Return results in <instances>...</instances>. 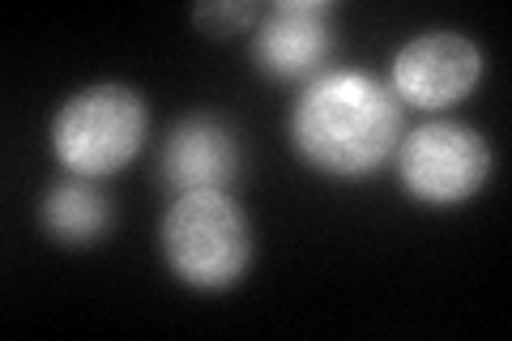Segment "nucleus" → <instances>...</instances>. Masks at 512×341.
<instances>
[{
    "instance_id": "f257e3e1",
    "label": "nucleus",
    "mask_w": 512,
    "mask_h": 341,
    "mask_svg": "<svg viewBox=\"0 0 512 341\" xmlns=\"http://www.w3.org/2000/svg\"><path fill=\"white\" fill-rule=\"evenodd\" d=\"M402 103L384 81L329 69L299 90L291 107V145L329 180H367L397 154Z\"/></svg>"
},
{
    "instance_id": "f03ea898",
    "label": "nucleus",
    "mask_w": 512,
    "mask_h": 341,
    "mask_svg": "<svg viewBox=\"0 0 512 341\" xmlns=\"http://www.w3.org/2000/svg\"><path fill=\"white\" fill-rule=\"evenodd\" d=\"M167 269L192 290H227L248 273L256 231L231 188L180 192L158 226Z\"/></svg>"
},
{
    "instance_id": "7ed1b4c3",
    "label": "nucleus",
    "mask_w": 512,
    "mask_h": 341,
    "mask_svg": "<svg viewBox=\"0 0 512 341\" xmlns=\"http://www.w3.org/2000/svg\"><path fill=\"white\" fill-rule=\"evenodd\" d=\"M150 137V107L141 90L124 81H94L86 90H73L56 107L47 141L56 162L69 175L103 180L116 175L146 150Z\"/></svg>"
},
{
    "instance_id": "20e7f679",
    "label": "nucleus",
    "mask_w": 512,
    "mask_h": 341,
    "mask_svg": "<svg viewBox=\"0 0 512 341\" xmlns=\"http://www.w3.org/2000/svg\"><path fill=\"white\" fill-rule=\"evenodd\" d=\"M397 180L419 205L453 209L474 201L495 171L491 141L466 120H427L397 141Z\"/></svg>"
},
{
    "instance_id": "39448f33",
    "label": "nucleus",
    "mask_w": 512,
    "mask_h": 341,
    "mask_svg": "<svg viewBox=\"0 0 512 341\" xmlns=\"http://www.w3.org/2000/svg\"><path fill=\"white\" fill-rule=\"evenodd\" d=\"M252 64L274 81L308 86L329 73L338 52V5L333 0H278L252 26Z\"/></svg>"
},
{
    "instance_id": "423d86ee",
    "label": "nucleus",
    "mask_w": 512,
    "mask_h": 341,
    "mask_svg": "<svg viewBox=\"0 0 512 341\" xmlns=\"http://www.w3.org/2000/svg\"><path fill=\"white\" fill-rule=\"evenodd\" d=\"M483 77V47H478L466 30H419L393 52L389 90L397 103L444 111L461 103Z\"/></svg>"
},
{
    "instance_id": "0eeeda50",
    "label": "nucleus",
    "mask_w": 512,
    "mask_h": 341,
    "mask_svg": "<svg viewBox=\"0 0 512 341\" xmlns=\"http://www.w3.org/2000/svg\"><path fill=\"white\" fill-rule=\"evenodd\" d=\"M239 137L227 120L210 116V111H192V116L175 120L171 133L158 150V180H163L175 197L180 192H205V188H231L239 175Z\"/></svg>"
},
{
    "instance_id": "6e6552de",
    "label": "nucleus",
    "mask_w": 512,
    "mask_h": 341,
    "mask_svg": "<svg viewBox=\"0 0 512 341\" xmlns=\"http://www.w3.org/2000/svg\"><path fill=\"white\" fill-rule=\"evenodd\" d=\"M39 222L56 243H64V248H90V243H99L111 231L116 209H111V197L99 188V180L64 175V180H56L43 192Z\"/></svg>"
},
{
    "instance_id": "1a4fd4ad",
    "label": "nucleus",
    "mask_w": 512,
    "mask_h": 341,
    "mask_svg": "<svg viewBox=\"0 0 512 341\" xmlns=\"http://www.w3.org/2000/svg\"><path fill=\"white\" fill-rule=\"evenodd\" d=\"M261 9L252 0H205V5L192 9V22H197L205 35H239V30H252Z\"/></svg>"
}]
</instances>
